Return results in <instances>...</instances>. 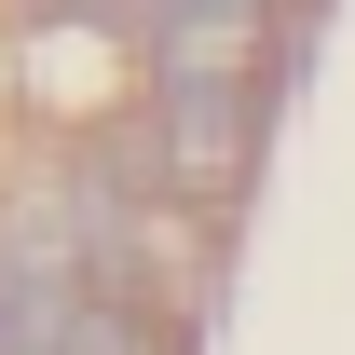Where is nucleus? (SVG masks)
Returning <instances> with one entry per match:
<instances>
[{
    "instance_id": "nucleus-4",
    "label": "nucleus",
    "mask_w": 355,
    "mask_h": 355,
    "mask_svg": "<svg viewBox=\"0 0 355 355\" xmlns=\"http://www.w3.org/2000/svg\"><path fill=\"white\" fill-rule=\"evenodd\" d=\"M28 14H123V0H28Z\"/></svg>"
},
{
    "instance_id": "nucleus-3",
    "label": "nucleus",
    "mask_w": 355,
    "mask_h": 355,
    "mask_svg": "<svg viewBox=\"0 0 355 355\" xmlns=\"http://www.w3.org/2000/svg\"><path fill=\"white\" fill-rule=\"evenodd\" d=\"M69 355H178V314H164V301H110V287H83Z\"/></svg>"
},
{
    "instance_id": "nucleus-2",
    "label": "nucleus",
    "mask_w": 355,
    "mask_h": 355,
    "mask_svg": "<svg viewBox=\"0 0 355 355\" xmlns=\"http://www.w3.org/2000/svg\"><path fill=\"white\" fill-rule=\"evenodd\" d=\"M287 0H137V69L150 83H260Z\"/></svg>"
},
{
    "instance_id": "nucleus-1",
    "label": "nucleus",
    "mask_w": 355,
    "mask_h": 355,
    "mask_svg": "<svg viewBox=\"0 0 355 355\" xmlns=\"http://www.w3.org/2000/svg\"><path fill=\"white\" fill-rule=\"evenodd\" d=\"M123 150H137V178L164 205L219 219L232 191H246V150H260V96L246 83H150V110L123 123Z\"/></svg>"
}]
</instances>
